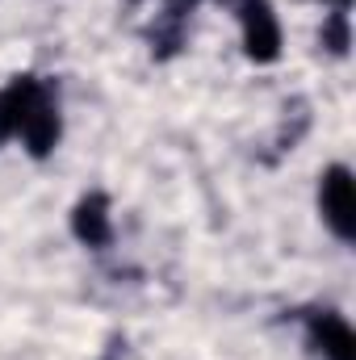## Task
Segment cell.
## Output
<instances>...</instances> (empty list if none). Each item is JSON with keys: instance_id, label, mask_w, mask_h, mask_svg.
I'll return each instance as SVG.
<instances>
[{"instance_id": "8", "label": "cell", "mask_w": 356, "mask_h": 360, "mask_svg": "<svg viewBox=\"0 0 356 360\" xmlns=\"http://www.w3.org/2000/svg\"><path fill=\"white\" fill-rule=\"evenodd\" d=\"M168 4H172V8H193L197 0H168Z\"/></svg>"}, {"instance_id": "3", "label": "cell", "mask_w": 356, "mask_h": 360, "mask_svg": "<svg viewBox=\"0 0 356 360\" xmlns=\"http://www.w3.org/2000/svg\"><path fill=\"white\" fill-rule=\"evenodd\" d=\"M21 143H25V151L34 155V160H46L55 147H59V134H63V117H59V105H55V96L42 89L38 92V101L30 105V113H25V122H21Z\"/></svg>"}, {"instance_id": "4", "label": "cell", "mask_w": 356, "mask_h": 360, "mask_svg": "<svg viewBox=\"0 0 356 360\" xmlns=\"http://www.w3.org/2000/svg\"><path fill=\"white\" fill-rule=\"evenodd\" d=\"M310 348L323 360H356V335L348 327V319L331 314V310L314 314L310 319Z\"/></svg>"}, {"instance_id": "1", "label": "cell", "mask_w": 356, "mask_h": 360, "mask_svg": "<svg viewBox=\"0 0 356 360\" xmlns=\"http://www.w3.org/2000/svg\"><path fill=\"white\" fill-rule=\"evenodd\" d=\"M319 210H323V222L331 226V235L344 239V243H352L356 239V184H352V172L344 164H331L323 172Z\"/></svg>"}, {"instance_id": "9", "label": "cell", "mask_w": 356, "mask_h": 360, "mask_svg": "<svg viewBox=\"0 0 356 360\" xmlns=\"http://www.w3.org/2000/svg\"><path fill=\"white\" fill-rule=\"evenodd\" d=\"M331 4H336V8H340V13H344V8H348V4H352V0H331Z\"/></svg>"}, {"instance_id": "2", "label": "cell", "mask_w": 356, "mask_h": 360, "mask_svg": "<svg viewBox=\"0 0 356 360\" xmlns=\"http://www.w3.org/2000/svg\"><path fill=\"white\" fill-rule=\"evenodd\" d=\"M239 25H243V51L252 63H276L281 59V21H276L268 0H243Z\"/></svg>"}, {"instance_id": "6", "label": "cell", "mask_w": 356, "mask_h": 360, "mask_svg": "<svg viewBox=\"0 0 356 360\" xmlns=\"http://www.w3.org/2000/svg\"><path fill=\"white\" fill-rule=\"evenodd\" d=\"M38 92H42V84H38L34 76H17L8 89L0 92V143L21 130V122H25L30 105L38 101Z\"/></svg>"}, {"instance_id": "5", "label": "cell", "mask_w": 356, "mask_h": 360, "mask_svg": "<svg viewBox=\"0 0 356 360\" xmlns=\"http://www.w3.org/2000/svg\"><path fill=\"white\" fill-rule=\"evenodd\" d=\"M72 235L84 243V248H109L113 243V222H109V201L101 193H89L76 201L72 210Z\"/></svg>"}, {"instance_id": "7", "label": "cell", "mask_w": 356, "mask_h": 360, "mask_svg": "<svg viewBox=\"0 0 356 360\" xmlns=\"http://www.w3.org/2000/svg\"><path fill=\"white\" fill-rule=\"evenodd\" d=\"M323 46L331 51V55H348V46H352V30H348V13H331L327 21H323Z\"/></svg>"}]
</instances>
